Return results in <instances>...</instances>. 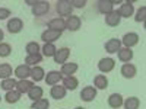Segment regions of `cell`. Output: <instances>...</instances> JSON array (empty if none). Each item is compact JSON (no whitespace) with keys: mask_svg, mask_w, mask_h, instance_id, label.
I'll return each mask as SVG.
<instances>
[{"mask_svg":"<svg viewBox=\"0 0 146 109\" xmlns=\"http://www.w3.org/2000/svg\"><path fill=\"white\" fill-rule=\"evenodd\" d=\"M120 47H121V41L117 39V38H111L105 42V51L110 53V54H114L120 50Z\"/></svg>","mask_w":146,"mask_h":109,"instance_id":"7c38bea8","label":"cell"},{"mask_svg":"<svg viewBox=\"0 0 146 109\" xmlns=\"http://www.w3.org/2000/svg\"><path fill=\"white\" fill-rule=\"evenodd\" d=\"M10 51H12V48H10L9 44L0 42V57H7V55H10Z\"/></svg>","mask_w":146,"mask_h":109,"instance_id":"e575fe53","label":"cell"},{"mask_svg":"<svg viewBox=\"0 0 146 109\" xmlns=\"http://www.w3.org/2000/svg\"><path fill=\"white\" fill-rule=\"evenodd\" d=\"M56 51H57V48L54 47V44H45V45L42 47V54H44V57H54Z\"/></svg>","mask_w":146,"mask_h":109,"instance_id":"836d02e7","label":"cell"},{"mask_svg":"<svg viewBox=\"0 0 146 109\" xmlns=\"http://www.w3.org/2000/svg\"><path fill=\"white\" fill-rule=\"evenodd\" d=\"M7 16H10V10L7 7H0V20L6 19Z\"/></svg>","mask_w":146,"mask_h":109,"instance_id":"8d00e7d4","label":"cell"},{"mask_svg":"<svg viewBox=\"0 0 146 109\" xmlns=\"http://www.w3.org/2000/svg\"><path fill=\"white\" fill-rule=\"evenodd\" d=\"M60 36H62V32L60 31H53V29H47L42 32L41 35V39L45 42V44H53L54 41H57Z\"/></svg>","mask_w":146,"mask_h":109,"instance_id":"3957f363","label":"cell"},{"mask_svg":"<svg viewBox=\"0 0 146 109\" xmlns=\"http://www.w3.org/2000/svg\"><path fill=\"white\" fill-rule=\"evenodd\" d=\"M5 38V33H3V31L2 29H0V42H2V39Z\"/></svg>","mask_w":146,"mask_h":109,"instance_id":"f35d334b","label":"cell"},{"mask_svg":"<svg viewBox=\"0 0 146 109\" xmlns=\"http://www.w3.org/2000/svg\"><path fill=\"white\" fill-rule=\"evenodd\" d=\"M42 89L40 87V86H35V84H32V87L29 89V92H28V96H29V99L31 100H38V99H41L42 98Z\"/></svg>","mask_w":146,"mask_h":109,"instance_id":"603a6c76","label":"cell"},{"mask_svg":"<svg viewBox=\"0 0 146 109\" xmlns=\"http://www.w3.org/2000/svg\"><path fill=\"white\" fill-rule=\"evenodd\" d=\"M44 68L42 67H38V66H35L34 68H31V76L34 79V81H41L44 80Z\"/></svg>","mask_w":146,"mask_h":109,"instance_id":"484cf974","label":"cell"},{"mask_svg":"<svg viewBox=\"0 0 146 109\" xmlns=\"http://www.w3.org/2000/svg\"><path fill=\"white\" fill-rule=\"evenodd\" d=\"M12 77V66L5 63V64H0V79L5 80V79H10Z\"/></svg>","mask_w":146,"mask_h":109,"instance_id":"4316f807","label":"cell"},{"mask_svg":"<svg viewBox=\"0 0 146 109\" xmlns=\"http://www.w3.org/2000/svg\"><path fill=\"white\" fill-rule=\"evenodd\" d=\"M121 42L124 44V47H126V48H131V47L137 45V42H139V35H137V33H135V32L126 33V35L123 36V41H121Z\"/></svg>","mask_w":146,"mask_h":109,"instance_id":"30bf717a","label":"cell"},{"mask_svg":"<svg viewBox=\"0 0 146 109\" xmlns=\"http://www.w3.org/2000/svg\"><path fill=\"white\" fill-rule=\"evenodd\" d=\"M136 73H137L136 67L133 64H130V63H126V64H123V67H121V74H123V77H126V79L135 77Z\"/></svg>","mask_w":146,"mask_h":109,"instance_id":"9a60e30c","label":"cell"},{"mask_svg":"<svg viewBox=\"0 0 146 109\" xmlns=\"http://www.w3.org/2000/svg\"><path fill=\"white\" fill-rule=\"evenodd\" d=\"M69 55H70V50H69V48H66V47L58 48V50L56 51V54H54V61L57 64H64L66 60L69 58Z\"/></svg>","mask_w":146,"mask_h":109,"instance_id":"ba28073f","label":"cell"},{"mask_svg":"<svg viewBox=\"0 0 146 109\" xmlns=\"http://www.w3.org/2000/svg\"><path fill=\"white\" fill-rule=\"evenodd\" d=\"M120 20H121V18H120L117 10H113L111 13L105 15V23H107L108 26H117L118 23H120Z\"/></svg>","mask_w":146,"mask_h":109,"instance_id":"2e32d148","label":"cell"},{"mask_svg":"<svg viewBox=\"0 0 146 109\" xmlns=\"http://www.w3.org/2000/svg\"><path fill=\"white\" fill-rule=\"evenodd\" d=\"M0 102H2V96H0Z\"/></svg>","mask_w":146,"mask_h":109,"instance_id":"60d3db41","label":"cell"},{"mask_svg":"<svg viewBox=\"0 0 146 109\" xmlns=\"http://www.w3.org/2000/svg\"><path fill=\"white\" fill-rule=\"evenodd\" d=\"M82 25V19L79 16H75V15H70L66 20V29L69 31H78Z\"/></svg>","mask_w":146,"mask_h":109,"instance_id":"9c48e42d","label":"cell"},{"mask_svg":"<svg viewBox=\"0 0 146 109\" xmlns=\"http://www.w3.org/2000/svg\"><path fill=\"white\" fill-rule=\"evenodd\" d=\"M96 98V89L94 86H85L80 92V99L85 102H91Z\"/></svg>","mask_w":146,"mask_h":109,"instance_id":"8992f818","label":"cell"},{"mask_svg":"<svg viewBox=\"0 0 146 109\" xmlns=\"http://www.w3.org/2000/svg\"><path fill=\"white\" fill-rule=\"evenodd\" d=\"M145 16H146V7L142 6V7L139 9V12H137L135 20H136V22H143V20H145Z\"/></svg>","mask_w":146,"mask_h":109,"instance_id":"d590c367","label":"cell"},{"mask_svg":"<svg viewBox=\"0 0 146 109\" xmlns=\"http://www.w3.org/2000/svg\"><path fill=\"white\" fill-rule=\"evenodd\" d=\"M2 89L3 90H6V92H10V90H15L16 89V80H13V79H5V80H2Z\"/></svg>","mask_w":146,"mask_h":109,"instance_id":"f1b7e54d","label":"cell"},{"mask_svg":"<svg viewBox=\"0 0 146 109\" xmlns=\"http://www.w3.org/2000/svg\"><path fill=\"white\" fill-rule=\"evenodd\" d=\"M123 103H124L126 109H139V106H140V100H139V98H136V96L127 98L126 102H123Z\"/></svg>","mask_w":146,"mask_h":109,"instance_id":"83f0119b","label":"cell"},{"mask_svg":"<svg viewBox=\"0 0 146 109\" xmlns=\"http://www.w3.org/2000/svg\"><path fill=\"white\" fill-rule=\"evenodd\" d=\"M41 60H42L41 54H35V55H27V58H25V64H27V66H36L38 63H41Z\"/></svg>","mask_w":146,"mask_h":109,"instance_id":"1f68e13d","label":"cell"},{"mask_svg":"<svg viewBox=\"0 0 146 109\" xmlns=\"http://www.w3.org/2000/svg\"><path fill=\"white\" fill-rule=\"evenodd\" d=\"M56 5V12L60 15V16H70L72 15V10H73V6L69 0H57L54 3Z\"/></svg>","mask_w":146,"mask_h":109,"instance_id":"6da1fadb","label":"cell"},{"mask_svg":"<svg viewBox=\"0 0 146 109\" xmlns=\"http://www.w3.org/2000/svg\"><path fill=\"white\" fill-rule=\"evenodd\" d=\"M15 74H16V77L19 80H23V79H27L28 76H31V68L27 64H21V66H18L15 68Z\"/></svg>","mask_w":146,"mask_h":109,"instance_id":"5bb4252c","label":"cell"},{"mask_svg":"<svg viewBox=\"0 0 146 109\" xmlns=\"http://www.w3.org/2000/svg\"><path fill=\"white\" fill-rule=\"evenodd\" d=\"M117 12H118L120 18H129V16L133 15V5H131L130 2H127V3H124V5H121Z\"/></svg>","mask_w":146,"mask_h":109,"instance_id":"ffe728a7","label":"cell"},{"mask_svg":"<svg viewBox=\"0 0 146 109\" xmlns=\"http://www.w3.org/2000/svg\"><path fill=\"white\" fill-rule=\"evenodd\" d=\"M63 79V74L60 71H56V70H53V71H48L47 73V76L44 77V80H45V83L47 84H50V86H54V84H58V81Z\"/></svg>","mask_w":146,"mask_h":109,"instance_id":"52a82bcc","label":"cell"},{"mask_svg":"<svg viewBox=\"0 0 146 109\" xmlns=\"http://www.w3.org/2000/svg\"><path fill=\"white\" fill-rule=\"evenodd\" d=\"M75 109H85V108H80V106H79V108H75Z\"/></svg>","mask_w":146,"mask_h":109,"instance_id":"ab89813d","label":"cell"},{"mask_svg":"<svg viewBox=\"0 0 146 109\" xmlns=\"http://www.w3.org/2000/svg\"><path fill=\"white\" fill-rule=\"evenodd\" d=\"M48 12H50V3L48 2H36L34 6H32V15L35 18H41V16H45Z\"/></svg>","mask_w":146,"mask_h":109,"instance_id":"7a4b0ae2","label":"cell"},{"mask_svg":"<svg viewBox=\"0 0 146 109\" xmlns=\"http://www.w3.org/2000/svg\"><path fill=\"white\" fill-rule=\"evenodd\" d=\"M25 51L28 53V55H35V54H40V45L36 42H28L25 47Z\"/></svg>","mask_w":146,"mask_h":109,"instance_id":"4dcf8cb0","label":"cell"},{"mask_svg":"<svg viewBox=\"0 0 146 109\" xmlns=\"http://www.w3.org/2000/svg\"><path fill=\"white\" fill-rule=\"evenodd\" d=\"M31 87H32V83H31V81H28L27 79L16 81V90H18L19 93H28Z\"/></svg>","mask_w":146,"mask_h":109,"instance_id":"d4e9b609","label":"cell"},{"mask_svg":"<svg viewBox=\"0 0 146 109\" xmlns=\"http://www.w3.org/2000/svg\"><path fill=\"white\" fill-rule=\"evenodd\" d=\"M108 105L111 106L113 109H117L123 105V96L120 93H113L111 96L108 98Z\"/></svg>","mask_w":146,"mask_h":109,"instance_id":"d6986e66","label":"cell"},{"mask_svg":"<svg viewBox=\"0 0 146 109\" xmlns=\"http://www.w3.org/2000/svg\"><path fill=\"white\" fill-rule=\"evenodd\" d=\"M78 70V64L76 63H64L62 64V70H60V73L64 76H72V74H75Z\"/></svg>","mask_w":146,"mask_h":109,"instance_id":"44dd1931","label":"cell"},{"mask_svg":"<svg viewBox=\"0 0 146 109\" xmlns=\"http://www.w3.org/2000/svg\"><path fill=\"white\" fill-rule=\"evenodd\" d=\"M31 108L32 109H48V108H50V102H48L47 99H44V98H41L38 100H35Z\"/></svg>","mask_w":146,"mask_h":109,"instance_id":"d6a6232c","label":"cell"},{"mask_svg":"<svg viewBox=\"0 0 146 109\" xmlns=\"http://www.w3.org/2000/svg\"><path fill=\"white\" fill-rule=\"evenodd\" d=\"M78 84H79V81H78L76 77H73V76H64L63 77V86H64L66 90H75L78 87Z\"/></svg>","mask_w":146,"mask_h":109,"instance_id":"e0dca14e","label":"cell"},{"mask_svg":"<svg viewBox=\"0 0 146 109\" xmlns=\"http://www.w3.org/2000/svg\"><path fill=\"white\" fill-rule=\"evenodd\" d=\"M96 10L102 15H108L113 12V5L110 0H100V2H96Z\"/></svg>","mask_w":146,"mask_h":109,"instance_id":"8fae6325","label":"cell"},{"mask_svg":"<svg viewBox=\"0 0 146 109\" xmlns=\"http://www.w3.org/2000/svg\"><path fill=\"white\" fill-rule=\"evenodd\" d=\"M50 95H51V98L60 100V99L66 98V89H64V86H56L54 84V86L51 87V90H50Z\"/></svg>","mask_w":146,"mask_h":109,"instance_id":"ac0fdd59","label":"cell"},{"mask_svg":"<svg viewBox=\"0 0 146 109\" xmlns=\"http://www.w3.org/2000/svg\"><path fill=\"white\" fill-rule=\"evenodd\" d=\"M114 66H115V63H114L113 58H102L101 61L98 63V68L102 73H110L114 68Z\"/></svg>","mask_w":146,"mask_h":109,"instance_id":"4fadbf2b","label":"cell"},{"mask_svg":"<svg viewBox=\"0 0 146 109\" xmlns=\"http://www.w3.org/2000/svg\"><path fill=\"white\" fill-rule=\"evenodd\" d=\"M47 26H48V29L63 32V29H66V20L62 18H53L47 22Z\"/></svg>","mask_w":146,"mask_h":109,"instance_id":"277c9868","label":"cell"},{"mask_svg":"<svg viewBox=\"0 0 146 109\" xmlns=\"http://www.w3.org/2000/svg\"><path fill=\"white\" fill-rule=\"evenodd\" d=\"M23 29V22L22 19L19 18H12L9 22H7V31L10 33H18Z\"/></svg>","mask_w":146,"mask_h":109,"instance_id":"5b68a950","label":"cell"},{"mask_svg":"<svg viewBox=\"0 0 146 109\" xmlns=\"http://www.w3.org/2000/svg\"><path fill=\"white\" fill-rule=\"evenodd\" d=\"M118 53V60L120 61H124V63H129L130 60L133 58V51L130 50V48H120V50L117 51Z\"/></svg>","mask_w":146,"mask_h":109,"instance_id":"7402d4cb","label":"cell"},{"mask_svg":"<svg viewBox=\"0 0 146 109\" xmlns=\"http://www.w3.org/2000/svg\"><path fill=\"white\" fill-rule=\"evenodd\" d=\"M19 99H21V93H19L18 90H10V92H7L6 96H5V100H6L7 103H16Z\"/></svg>","mask_w":146,"mask_h":109,"instance_id":"f546056e","label":"cell"},{"mask_svg":"<svg viewBox=\"0 0 146 109\" xmlns=\"http://www.w3.org/2000/svg\"><path fill=\"white\" fill-rule=\"evenodd\" d=\"M70 3H72V6H75L78 9H82V7H85V5H86L85 0H72Z\"/></svg>","mask_w":146,"mask_h":109,"instance_id":"74e56055","label":"cell"},{"mask_svg":"<svg viewBox=\"0 0 146 109\" xmlns=\"http://www.w3.org/2000/svg\"><path fill=\"white\" fill-rule=\"evenodd\" d=\"M94 84H95L96 89L104 90V89L108 87V80H107V77L104 74H98V76H95V79H94Z\"/></svg>","mask_w":146,"mask_h":109,"instance_id":"cb8c5ba5","label":"cell"}]
</instances>
